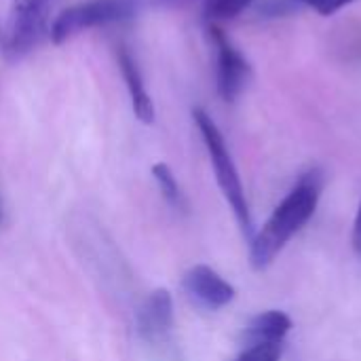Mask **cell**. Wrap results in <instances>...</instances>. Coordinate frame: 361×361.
I'll list each match as a JSON object with an SVG mask.
<instances>
[{"instance_id": "cell-1", "label": "cell", "mask_w": 361, "mask_h": 361, "mask_svg": "<svg viewBox=\"0 0 361 361\" xmlns=\"http://www.w3.org/2000/svg\"><path fill=\"white\" fill-rule=\"evenodd\" d=\"M322 173L309 171L275 207L264 226L250 241V264L254 271H264L273 264L286 243L313 218L322 197Z\"/></svg>"}, {"instance_id": "cell-15", "label": "cell", "mask_w": 361, "mask_h": 361, "mask_svg": "<svg viewBox=\"0 0 361 361\" xmlns=\"http://www.w3.org/2000/svg\"><path fill=\"white\" fill-rule=\"evenodd\" d=\"M353 247L361 254V203L355 216V224H353Z\"/></svg>"}, {"instance_id": "cell-8", "label": "cell", "mask_w": 361, "mask_h": 361, "mask_svg": "<svg viewBox=\"0 0 361 361\" xmlns=\"http://www.w3.org/2000/svg\"><path fill=\"white\" fill-rule=\"evenodd\" d=\"M140 334L150 341H163L173 328V298L167 290H154L140 307L137 313Z\"/></svg>"}, {"instance_id": "cell-6", "label": "cell", "mask_w": 361, "mask_h": 361, "mask_svg": "<svg viewBox=\"0 0 361 361\" xmlns=\"http://www.w3.org/2000/svg\"><path fill=\"white\" fill-rule=\"evenodd\" d=\"M184 290L199 307L212 311L231 305L237 296L235 288L205 264H197L184 275Z\"/></svg>"}, {"instance_id": "cell-12", "label": "cell", "mask_w": 361, "mask_h": 361, "mask_svg": "<svg viewBox=\"0 0 361 361\" xmlns=\"http://www.w3.org/2000/svg\"><path fill=\"white\" fill-rule=\"evenodd\" d=\"M283 355V343H256L250 345L235 361H279Z\"/></svg>"}, {"instance_id": "cell-4", "label": "cell", "mask_w": 361, "mask_h": 361, "mask_svg": "<svg viewBox=\"0 0 361 361\" xmlns=\"http://www.w3.org/2000/svg\"><path fill=\"white\" fill-rule=\"evenodd\" d=\"M135 11V0H87L72 4L57 13L51 27V40L55 44H63L87 30L125 21L133 17Z\"/></svg>"}, {"instance_id": "cell-3", "label": "cell", "mask_w": 361, "mask_h": 361, "mask_svg": "<svg viewBox=\"0 0 361 361\" xmlns=\"http://www.w3.org/2000/svg\"><path fill=\"white\" fill-rule=\"evenodd\" d=\"M61 0H13L6 25L2 27V51L11 59L32 53L44 38H51V27Z\"/></svg>"}, {"instance_id": "cell-7", "label": "cell", "mask_w": 361, "mask_h": 361, "mask_svg": "<svg viewBox=\"0 0 361 361\" xmlns=\"http://www.w3.org/2000/svg\"><path fill=\"white\" fill-rule=\"evenodd\" d=\"M116 61H118V68H121L125 87H127V91H129V99H131V108H133L135 118L142 121L144 125H152V123H154V116H157L154 102H152L148 89H146L142 70H140V66H137V59H135L133 53L129 51V47H125V44L118 47V51H116Z\"/></svg>"}, {"instance_id": "cell-5", "label": "cell", "mask_w": 361, "mask_h": 361, "mask_svg": "<svg viewBox=\"0 0 361 361\" xmlns=\"http://www.w3.org/2000/svg\"><path fill=\"white\" fill-rule=\"evenodd\" d=\"M209 38L216 49V85L224 102H235L245 85L250 82L252 68L241 51L228 40V36L218 27L209 25Z\"/></svg>"}, {"instance_id": "cell-16", "label": "cell", "mask_w": 361, "mask_h": 361, "mask_svg": "<svg viewBox=\"0 0 361 361\" xmlns=\"http://www.w3.org/2000/svg\"><path fill=\"white\" fill-rule=\"evenodd\" d=\"M4 222V207H2V199H0V224Z\"/></svg>"}, {"instance_id": "cell-14", "label": "cell", "mask_w": 361, "mask_h": 361, "mask_svg": "<svg viewBox=\"0 0 361 361\" xmlns=\"http://www.w3.org/2000/svg\"><path fill=\"white\" fill-rule=\"evenodd\" d=\"M197 0H135V4H159V6H188Z\"/></svg>"}, {"instance_id": "cell-10", "label": "cell", "mask_w": 361, "mask_h": 361, "mask_svg": "<svg viewBox=\"0 0 361 361\" xmlns=\"http://www.w3.org/2000/svg\"><path fill=\"white\" fill-rule=\"evenodd\" d=\"M152 176H154V180H157V184H159V188H161L165 201L169 203V207H173V209H178V212H186V209H188V203H186V197H184L182 188H180V184H178V180H176L171 167L165 165V163H157V165L152 167Z\"/></svg>"}, {"instance_id": "cell-13", "label": "cell", "mask_w": 361, "mask_h": 361, "mask_svg": "<svg viewBox=\"0 0 361 361\" xmlns=\"http://www.w3.org/2000/svg\"><path fill=\"white\" fill-rule=\"evenodd\" d=\"M296 2L307 4L313 11H317L319 15L328 17V15H334L336 11H341V8H345V6H349V4H353L357 0H296Z\"/></svg>"}, {"instance_id": "cell-11", "label": "cell", "mask_w": 361, "mask_h": 361, "mask_svg": "<svg viewBox=\"0 0 361 361\" xmlns=\"http://www.w3.org/2000/svg\"><path fill=\"white\" fill-rule=\"evenodd\" d=\"M254 0H203V13L209 21H226L241 15Z\"/></svg>"}, {"instance_id": "cell-9", "label": "cell", "mask_w": 361, "mask_h": 361, "mask_svg": "<svg viewBox=\"0 0 361 361\" xmlns=\"http://www.w3.org/2000/svg\"><path fill=\"white\" fill-rule=\"evenodd\" d=\"M292 330V319L283 311H267L256 315L245 328V341L256 343H283Z\"/></svg>"}, {"instance_id": "cell-17", "label": "cell", "mask_w": 361, "mask_h": 361, "mask_svg": "<svg viewBox=\"0 0 361 361\" xmlns=\"http://www.w3.org/2000/svg\"><path fill=\"white\" fill-rule=\"evenodd\" d=\"M0 42H2V27H0Z\"/></svg>"}, {"instance_id": "cell-2", "label": "cell", "mask_w": 361, "mask_h": 361, "mask_svg": "<svg viewBox=\"0 0 361 361\" xmlns=\"http://www.w3.org/2000/svg\"><path fill=\"white\" fill-rule=\"evenodd\" d=\"M192 118H195V125H197V129L205 142L218 186L222 188V192H224V197H226V201H228V205L237 218V224H239L243 237L247 241H252L256 231H254V222H252V214H250V203H247L241 178H239L237 165H235L231 150L226 146V140H224L222 131L218 129V125L214 123V118L203 108H195Z\"/></svg>"}]
</instances>
